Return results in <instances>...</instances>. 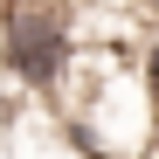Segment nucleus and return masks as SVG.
<instances>
[{
  "instance_id": "nucleus-1",
  "label": "nucleus",
  "mask_w": 159,
  "mask_h": 159,
  "mask_svg": "<svg viewBox=\"0 0 159 159\" xmlns=\"http://www.w3.org/2000/svg\"><path fill=\"white\" fill-rule=\"evenodd\" d=\"M0 56H7V69H14L28 90H42V97L62 90L69 56H76L62 7H56V0H14L7 21H0Z\"/></svg>"
},
{
  "instance_id": "nucleus-2",
  "label": "nucleus",
  "mask_w": 159,
  "mask_h": 159,
  "mask_svg": "<svg viewBox=\"0 0 159 159\" xmlns=\"http://www.w3.org/2000/svg\"><path fill=\"white\" fill-rule=\"evenodd\" d=\"M145 104H152V118H159V35L145 48Z\"/></svg>"
}]
</instances>
